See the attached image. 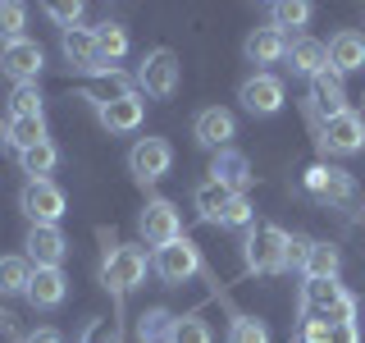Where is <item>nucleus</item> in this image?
Returning <instances> with one entry per match:
<instances>
[{
    "instance_id": "obj_36",
    "label": "nucleus",
    "mask_w": 365,
    "mask_h": 343,
    "mask_svg": "<svg viewBox=\"0 0 365 343\" xmlns=\"http://www.w3.org/2000/svg\"><path fill=\"white\" fill-rule=\"evenodd\" d=\"M46 14H51L68 32V28H78V19H83V5H78V0H51V5H46Z\"/></svg>"
},
{
    "instance_id": "obj_34",
    "label": "nucleus",
    "mask_w": 365,
    "mask_h": 343,
    "mask_svg": "<svg viewBox=\"0 0 365 343\" xmlns=\"http://www.w3.org/2000/svg\"><path fill=\"white\" fill-rule=\"evenodd\" d=\"M251 224H256V206H251V197H233L228 211H224V220H220V229H251Z\"/></svg>"
},
{
    "instance_id": "obj_31",
    "label": "nucleus",
    "mask_w": 365,
    "mask_h": 343,
    "mask_svg": "<svg viewBox=\"0 0 365 343\" xmlns=\"http://www.w3.org/2000/svg\"><path fill=\"white\" fill-rule=\"evenodd\" d=\"M169 343H215L210 325L192 312V316H174V329H169Z\"/></svg>"
},
{
    "instance_id": "obj_17",
    "label": "nucleus",
    "mask_w": 365,
    "mask_h": 343,
    "mask_svg": "<svg viewBox=\"0 0 365 343\" xmlns=\"http://www.w3.org/2000/svg\"><path fill=\"white\" fill-rule=\"evenodd\" d=\"M283 60H288V69H292L297 78H306V83H311L315 74H324V69H329V46L302 32V37L288 41V55H283Z\"/></svg>"
},
{
    "instance_id": "obj_30",
    "label": "nucleus",
    "mask_w": 365,
    "mask_h": 343,
    "mask_svg": "<svg viewBox=\"0 0 365 343\" xmlns=\"http://www.w3.org/2000/svg\"><path fill=\"white\" fill-rule=\"evenodd\" d=\"M96 51L106 64H119L123 55H128V32L119 28V23H101L96 28Z\"/></svg>"
},
{
    "instance_id": "obj_39",
    "label": "nucleus",
    "mask_w": 365,
    "mask_h": 343,
    "mask_svg": "<svg viewBox=\"0 0 365 343\" xmlns=\"http://www.w3.org/2000/svg\"><path fill=\"white\" fill-rule=\"evenodd\" d=\"M83 343H119V325H114V320H91Z\"/></svg>"
},
{
    "instance_id": "obj_26",
    "label": "nucleus",
    "mask_w": 365,
    "mask_h": 343,
    "mask_svg": "<svg viewBox=\"0 0 365 343\" xmlns=\"http://www.w3.org/2000/svg\"><path fill=\"white\" fill-rule=\"evenodd\" d=\"M19 165H23V174H28V183H37V179H51V169L60 165V151H55V142L28 146V151H19Z\"/></svg>"
},
{
    "instance_id": "obj_2",
    "label": "nucleus",
    "mask_w": 365,
    "mask_h": 343,
    "mask_svg": "<svg viewBox=\"0 0 365 343\" xmlns=\"http://www.w3.org/2000/svg\"><path fill=\"white\" fill-rule=\"evenodd\" d=\"M182 83V64L178 55L169 51V46H155V51L142 55V64H137V91L151 101H169Z\"/></svg>"
},
{
    "instance_id": "obj_41",
    "label": "nucleus",
    "mask_w": 365,
    "mask_h": 343,
    "mask_svg": "<svg viewBox=\"0 0 365 343\" xmlns=\"http://www.w3.org/2000/svg\"><path fill=\"white\" fill-rule=\"evenodd\" d=\"M329 343H361V325H329Z\"/></svg>"
},
{
    "instance_id": "obj_21",
    "label": "nucleus",
    "mask_w": 365,
    "mask_h": 343,
    "mask_svg": "<svg viewBox=\"0 0 365 343\" xmlns=\"http://www.w3.org/2000/svg\"><path fill=\"white\" fill-rule=\"evenodd\" d=\"M342 293L347 289H342L338 279H306L302 284V320H324Z\"/></svg>"
},
{
    "instance_id": "obj_16",
    "label": "nucleus",
    "mask_w": 365,
    "mask_h": 343,
    "mask_svg": "<svg viewBox=\"0 0 365 343\" xmlns=\"http://www.w3.org/2000/svg\"><path fill=\"white\" fill-rule=\"evenodd\" d=\"M210 179L224 183V188L237 192V197H247V188H251V160L237 151V146H224V151H215V160H210Z\"/></svg>"
},
{
    "instance_id": "obj_23",
    "label": "nucleus",
    "mask_w": 365,
    "mask_h": 343,
    "mask_svg": "<svg viewBox=\"0 0 365 343\" xmlns=\"http://www.w3.org/2000/svg\"><path fill=\"white\" fill-rule=\"evenodd\" d=\"M237 192H228L224 183H215V179H205L197 183V192H192V206H197V215L205 224H220L224 220V211H228V202H233Z\"/></svg>"
},
{
    "instance_id": "obj_1",
    "label": "nucleus",
    "mask_w": 365,
    "mask_h": 343,
    "mask_svg": "<svg viewBox=\"0 0 365 343\" xmlns=\"http://www.w3.org/2000/svg\"><path fill=\"white\" fill-rule=\"evenodd\" d=\"M288 229L279 224H251L242 238V261L251 274H283L288 270Z\"/></svg>"
},
{
    "instance_id": "obj_13",
    "label": "nucleus",
    "mask_w": 365,
    "mask_h": 343,
    "mask_svg": "<svg viewBox=\"0 0 365 343\" xmlns=\"http://www.w3.org/2000/svg\"><path fill=\"white\" fill-rule=\"evenodd\" d=\"M28 261L37 270H60L64 266V257H68V243H64V234H60V224H32L28 229Z\"/></svg>"
},
{
    "instance_id": "obj_6",
    "label": "nucleus",
    "mask_w": 365,
    "mask_h": 343,
    "mask_svg": "<svg viewBox=\"0 0 365 343\" xmlns=\"http://www.w3.org/2000/svg\"><path fill=\"white\" fill-rule=\"evenodd\" d=\"M151 270L160 274V284L178 289V284H187L192 274L201 270V252H197V243H192V238H174V243L155 247V257H151Z\"/></svg>"
},
{
    "instance_id": "obj_29",
    "label": "nucleus",
    "mask_w": 365,
    "mask_h": 343,
    "mask_svg": "<svg viewBox=\"0 0 365 343\" xmlns=\"http://www.w3.org/2000/svg\"><path fill=\"white\" fill-rule=\"evenodd\" d=\"M32 261L28 257H0V293H28Z\"/></svg>"
},
{
    "instance_id": "obj_24",
    "label": "nucleus",
    "mask_w": 365,
    "mask_h": 343,
    "mask_svg": "<svg viewBox=\"0 0 365 343\" xmlns=\"http://www.w3.org/2000/svg\"><path fill=\"white\" fill-rule=\"evenodd\" d=\"M41 142H51V137H46V119H41V114H28V119L9 114L5 146H14V151H28V146H41Z\"/></svg>"
},
{
    "instance_id": "obj_25",
    "label": "nucleus",
    "mask_w": 365,
    "mask_h": 343,
    "mask_svg": "<svg viewBox=\"0 0 365 343\" xmlns=\"http://www.w3.org/2000/svg\"><path fill=\"white\" fill-rule=\"evenodd\" d=\"M338 270H342V252L334 243H311V257L302 266L306 279H338Z\"/></svg>"
},
{
    "instance_id": "obj_15",
    "label": "nucleus",
    "mask_w": 365,
    "mask_h": 343,
    "mask_svg": "<svg viewBox=\"0 0 365 343\" xmlns=\"http://www.w3.org/2000/svg\"><path fill=\"white\" fill-rule=\"evenodd\" d=\"M306 110H311V119H329V114H342L347 110V83H342V74L334 69H324V74L311 78V101H306Z\"/></svg>"
},
{
    "instance_id": "obj_18",
    "label": "nucleus",
    "mask_w": 365,
    "mask_h": 343,
    "mask_svg": "<svg viewBox=\"0 0 365 343\" xmlns=\"http://www.w3.org/2000/svg\"><path fill=\"white\" fill-rule=\"evenodd\" d=\"M60 51H64L68 69H78V74H91L96 64H106L101 51H96V28H68V32H60Z\"/></svg>"
},
{
    "instance_id": "obj_43",
    "label": "nucleus",
    "mask_w": 365,
    "mask_h": 343,
    "mask_svg": "<svg viewBox=\"0 0 365 343\" xmlns=\"http://www.w3.org/2000/svg\"><path fill=\"white\" fill-rule=\"evenodd\" d=\"M5 133H9V119H0V146H5Z\"/></svg>"
},
{
    "instance_id": "obj_8",
    "label": "nucleus",
    "mask_w": 365,
    "mask_h": 343,
    "mask_svg": "<svg viewBox=\"0 0 365 343\" xmlns=\"http://www.w3.org/2000/svg\"><path fill=\"white\" fill-rule=\"evenodd\" d=\"M96 101V119L106 133H137L146 119V96L142 91H123V96H87Z\"/></svg>"
},
{
    "instance_id": "obj_38",
    "label": "nucleus",
    "mask_w": 365,
    "mask_h": 343,
    "mask_svg": "<svg viewBox=\"0 0 365 343\" xmlns=\"http://www.w3.org/2000/svg\"><path fill=\"white\" fill-rule=\"evenodd\" d=\"M311 243H315V238H306V234H288V257H283V261H288V270H302L306 266Z\"/></svg>"
},
{
    "instance_id": "obj_22",
    "label": "nucleus",
    "mask_w": 365,
    "mask_h": 343,
    "mask_svg": "<svg viewBox=\"0 0 365 343\" xmlns=\"http://www.w3.org/2000/svg\"><path fill=\"white\" fill-rule=\"evenodd\" d=\"M242 55H247L251 64H279L283 55H288V37H283L274 23H269V28H256V32L242 41Z\"/></svg>"
},
{
    "instance_id": "obj_9",
    "label": "nucleus",
    "mask_w": 365,
    "mask_h": 343,
    "mask_svg": "<svg viewBox=\"0 0 365 343\" xmlns=\"http://www.w3.org/2000/svg\"><path fill=\"white\" fill-rule=\"evenodd\" d=\"M137 229H142V238L151 247H165L174 238H182V215L169 197H151L142 206V215H137Z\"/></svg>"
},
{
    "instance_id": "obj_32",
    "label": "nucleus",
    "mask_w": 365,
    "mask_h": 343,
    "mask_svg": "<svg viewBox=\"0 0 365 343\" xmlns=\"http://www.w3.org/2000/svg\"><path fill=\"white\" fill-rule=\"evenodd\" d=\"M228 343H269V325H265V320H256V316H233Z\"/></svg>"
},
{
    "instance_id": "obj_7",
    "label": "nucleus",
    "mask_w": 365,
    "mask_h": 343,
    "mask_svg": "<svg viewBox=\"0 0 365 343\" xmlns=\"http://www.w3.org/2000/svg\"><path fill=\"white\" fill-rule=\"evenodd\" d=\"M169 169H174V146H169L165 137H137L133 151H128V174L142 183V188H151Z\"/></svg>"
},
{
    "instance_id": "obj_20",
    "label": "nucleus",
    "mask_w": 365,
    "mask_h": 343,
    "mask_svg": "<svg viewBox=\"0 0 365 343\" xmlns=\"http://www.w3.org/2000/svg\"><path fill=\"white\" fill-rule=\"evenodd\" d=\"M28 297L37 312H55V307L68 297V279H64V270H32V284H28Z\"/></svg>"
},
{
    "instance_id": "obj_5",
    "label": "nucleus",
    "mask_w": 365,
    "mask_h": 343,
    "mask_svg": "<svg viewBox=\"0 0 365 343\" xmlns=\"http://www.w3.org/2000/svg\"><path fill=\"white\" fill-rule=\"evenodd\" d=\"M306 192L319 206H329V211H347L356 202V179L347 169H334V165H311L306 169Z\"/></svg>"
},
{
    "instance_id": "obj_37",
    "label": "nucleus",
    "mask_w": 365,
    "mask_h": 343,
    "mask_svg": "<svg viewBox=\"0 0 365 343\" xmlns=\"http://www.w3.org/2000/svg\"><path fill=\"white\" fill-rule=\"evenodd\" d=\"M356 316H361V297L342 293L338 302H334V312H329L324 320H329V325H356Z\"/></svg>"
},
{
    "instance_id": "obj_40",
    "label": "nucleus",
    "mask_w": 365,
    "mask_h": 343,
    "mask_svg": "<svg viewBox=\"0 0 365 343\" xmlns=\"http://www.w3.org/2000/svg\"><path fill=\"white\" fill-rule=\"evenodd\" d=\"M297 339H302V343H329V320H306Z\"/></svg>"
},
{
    "instance_id": "obj_10",
    "label": "nucleus",
    "mask_w": 365,
    "mask_h": 343,
    "mask_svg": "<svg viewBox=\"0 0 365 343\" xmlns=\"http://www.w3.org/2000/svg\"><path fill=\"white\" fill-rule=\"evenodd\" d=\"M64 192L55 188L51 179H37V183H28V188L19 192V211L28 215L32 224H60L64 220Z\"/></svg>"
},
{
    "instance_id": "obj_33",
    "label": "nucleus",
    "mask_w": 365,
    "mask_h": 343,
    "mask_svg": "<svg viewBox=\"0 0 365 343\" xmlns=\"http://www.w3.org/2000/svg\"><path fill=\"white\" fill-rule=\"evenodd\" d=\"M9 110H14L19 119H28V114H41V91H37V83H19L14 96H9Z\"/></svg>"
},
{
    "instance_id": "obj_3",
    "label": "nucleus",
    "mask_w": 365,
    "mask_h": 343,
    "mask_svg": "<svg viewBox=\"0 0 365 343\" xmlns=\"http://www.w3.org/2000/svg\"><path fill=\"white\" fill-rule=\"evenodd\" d=\"M315 142L324 156H356V151H365V119L356 110L329 114V119L315 124Z\"/></svg>"
},
{
    "instance_id": "obj_11",
    "label": "nucleus",
    "mask_w": 365,
    "mask_h": 343,
    "mask_svg": "<svg viewBox=\"0 0 365 343\" xmlns=\"http://www.w3.org/2000/svg\"><path fill=\"white\" fill-rule=\"evenodd\" d=\"M237 101H242V110L247 114H279L283 110V101H288V91H283V78H274V74H251L242 87H237Z\"/></svg>"
},
{
    "instance_id": "obj_27",
    "label": "nucleus",
    "mask_w": 365,
    "mask_h": 343,
    "mask_svg": "<svg viewBox=\"0 0 365 343\" xmlns=\"http://www.w3.org/2000/svg\"><path fill=\"white\" fill-rule=\"evenodd\" d=\"M311 14L315 9L306 5V0H279V5H269V19H274V28H279L283 37H288L292 28H297V37H302V28L311 23Z\"/></svg>"
},
{
    "instance_id": "obj_12",
    "label": "nucleus",
    "mask_w": 365,
    "mask_h": 343,
    "mask_svg": "<svg viewBox=\"0 0 365 343\" xmlns=\"http://www.w3.org/2000/svg\"><path fill=\"white\" fill-rule=\"evenodd\" d=\"M0 69H5L14 83H37L41 69H46V51H41L32 37L5 41V51H0Z\"/></svg>"
},
{
    "instance_id": "obj_19",
    "label": "nucleus",
    "mask_w": 365,
    "mask_h": 343,
    "mask_svg": "<svg viewBox=\"0 0 365 343\" xmlns=\"http://www.w3.org/2000/svg\"><path fill=\"white\" fill-rule=\"evenodd\" d=\"M324 46H329V69L334 74H356V69H365V37L356 28L334 32Z\"/></svg>"
},
{
    "instance_id": "obj_4",
    "label": "nucleus",
    "mask_w": 365,
    "mask_h": 343,
    "mask_svg": "<svg viewBox=\"0 0 365 343\" xmlns=\"http://www.w3.org/2000/svg\"><path fill=\"white\" fill-rule=\"evenodd\" d=\"M146 252L142 247H133V243H123V247H114L110 257H106V266H101V284L114 293V297H123V293H133L137 284H146Z\"/></svg>"
},
{
    "instance_id": "obj_14",
    "label": "nucleus",
    "mask_w": 365,
    "mask_h": 343,
    "mask_svg": "<svg viewBox=\"0 0 365 343\" xmlns=\"http://www.w3.org/2000/svg\"><path fill=\"white\" fill-rule=\"evenodd\" d=\"M192 137H197L201 146H210V151H224V146H233V137H237V119H233V110H224V106H205L197 119H192Z\"/></svg>"
},
{
    "instance_id": "obj_35",
    "label": "nucleus",
    "mask_w": 365,
    "mask_h": 343,
    "mask_svg": "<svg viewBox=\"0 0 365 343\" xmlns=\"http://www.w3.org/2000/svg\"><path fill=\"white\" fill-rule=\"evenodd\" d=\"M23 23H28V9L5 0V5H0V37H5V41H19L23 37Z\"/></svg>"
},
{
    "instance_id": "obj_42",
    "label": "nucleus",
    "mask_w": 365,
    "mask_h": 343,
    "mask_svg": "<svg viewBox=\"0 0 365 343\" xmlns=\"http://www.w3.org/2000/svg\"><path fill=\"white\" fill-rule=\"evenodd\" d=\"M23 343H64V339H60V329H32Z\"/></svg>"
},
{
    "instance_id": "obj_28",
    "label": "nucleus",
    "mask_w": 365,
    "mask_h": 343,
    "mask_svg": "<svg viewBox=\"0 0 365 343\" xmlns=\"http://www.w3.org/2000/svg\"><path fill=\"white\" fill-rule=\"evenodd\" d=\"M169 329H174V312H165V307H151V312L137 316V339L142 343H169Z\"/></svg>"
}]
</instances>
